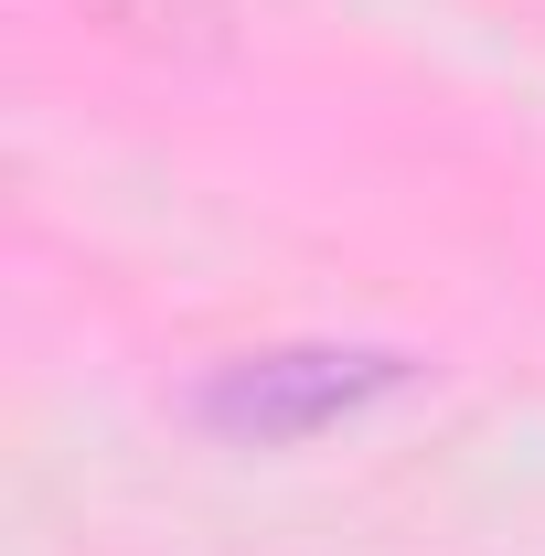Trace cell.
Instances as JSON below:
<instances>
[{
  "label": "cell",
  "mask_w": 545,
  "mask_h": 556,
  "mask_svg": "<svg viewBox=\"0 0 545 556\" xmlns=\"http://www.w3.org/2000/svg\"><path fill=\"white\" fill-rule=\"evenodd\" d=\"M417 364L375 343H289V353H236L193 386V417L225 428V439H257V450H289V439H321L353 407L396 396Z\"/></svg>",
  "instance_id": "1"
},
{
  "label": "cell",
  "mask_w": 545,
  "mask_h": 556,
  "mask_svg": "<svg viewBox=\"0 0 545 556\" xmlns=\"http://www.w3.org/2000/svg\"><path fill=\"white\" fill-rule=\"evenodd\" d=\"M97 22H150V33H182L172 11H204V0H86Z\"/></svg>",
  "instance_id": "2"
}]
</instances>
